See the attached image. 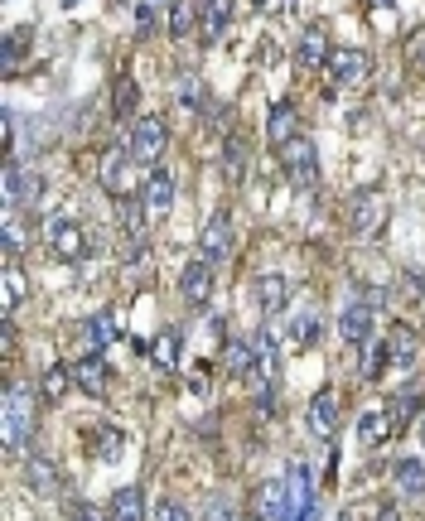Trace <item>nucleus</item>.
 Returning a JSON list of instances; mask_svg holds the SVG:
<instances>
[{
  "label": "nucleus",
  "instance_id": "42",
  "mask_svg": "<svg viewBox=\"0 0 425 521\" xmlns=\"http://www.w3.org/2000/svg\"><path fill=\"white\" fill-rule=\"evenodd\" d=\"M136 20H141V25H155V5H150V0H145V5H136Z\"/></svg>",
  "mask_w": 425,
  "mask_h": 521
},
{
  "label": "nucleus",
  "instance_id": "30",
  "mask_svg": "<svg viewBox=\"0 0 425 521\" xmlns=\"http://www.w3.org/2000/svg\"><path fill=\"white\" fill-rule=\"evenodd\" d=\"M242 169H247V145H242V136L223 140V179L227 184H242Z\"/></svg>",
  "mask_w": 425,
  "mask_h": 521
},
{
  "label": "nucleus",
  "instance_id": "34",
  "mask_svg": "<svg viewBox=\"0 0 425 521\" xmlns=\"http://www.w3.org/2000/svg\"><path fill=\"white\" fill-rule=\"evenodd\" d=\"M290 338H295L300 348H314V343H319V314H300V319L290 324Z\"/></svg>",
  "mask_w": 425,
  "mask_h": 521
},
{
  "label": "nucleus",
  "instance_id": "33",
  "mask_svg": "<svg viewBox=\"0 0 425 521\" xmlns=\"http://www.w3.org/2000/svg\"><path fill=\"white\" fill-rule=\"evenodd\" d=\"M68 382H73V367H49V372L39 377V396H44V401H63V396H68Z\"/></svg>",
  "mask_w": 425,
  "mask_h": 521
},
{
  "label": "nucleus",
  "instance_id": "40",
  "mask_svg": "<svg viewBox=\"0 0 425 521\" xmlns=\"http://www.w3.org/2000/svg\"><path fill=\"white\" fill-rule=\"evenodd\" d=\"M63 521H107V512H97L92 502H68V512H63Z\"/></svg>",
  "mask_w": 425,
  "mask_h": 521
},
{
  "label": "nucleus",
  "instance_id": "35",
  "mask_svg": "<svg viewBox=\"0 0 425 521\" xmlns=\"http://www.w3.org/2000/svg\"><path fill=\"white\" fill-rule=\"evenodd\" d=\"M25 256V227L20 218H5V261H20Z\"/></svg>",
  "mask_w": 425,
  "mask_h": 521
},
{
  "label": "nucleus",
  "instance_id": "5",
  "mask_svg": "<svg viewBox=\"0 0 425 521\" xmlns=\"http://www.w3.org/2000/svg\"><path fill=\"white\" fill-rule=\"evenodd\" d=\"M276 155H281V165H285V174H290L295 189H314V184H319V150H314L310 136H295L290 145H281Z\"/></svg>",
  "mask_w": 425,
  "mask_h": 521
},
{
  "label": "nucleus",
  "instance_id": "3",
  "mask_svg": "<svg viewBox=\"0 0 425 521\" xmlns=\"http://www.w3.org/2000/svg\"><path fill=\"white\" fill-rule=\"evenodd\" d=\"M44 247L54 251L58 261H83V251H87L83 222L73 218V213H49L44 218Z\"/></svg>",
  "mask_w": 425,
  "mask_h": 521
},
{
  "label": "nucleus",
  "instance_id": "17",
  "mask_svg": "<svg viewBox=\"0 0 425 521\" xmlns=\"http://www.w3.org/2000/svg\"><path fill=\"white\" fill-rule=\"evenodd\" d=\"M295 136H305V126H300V111L290 107V102H271L266 111V145H290Z\"/></svg>",
  "mask_w": 425,
  "mask_h": 521
},
{
  "label": "nucleus",
  "instance_id": "8",
  "mask_svg": "<svg viewBox=\"0 0 425 521\" xmlns=\"http://www.w3.org/2000/svg\"><path fill=\"white\" fill-rule=\"evenodd\" d=\"M324 73H329L334 87H358V83H368L372 58H368V49H334V58H329Z\"/></svg>",
  "mask_w": 425,
  "mask_h": 521
},
{
  "label": "nucleus",
  "instance_id": "25",
  "mask_svg": "<svg viewBox=\"0 0 425 521\" xmlns=\"http://www.w3.org/2000/svg\"><path fill=\"white\" fill-rule=\"evenodd\" d=\"M165 25H170L174 39H189V34H194V29L203 25L199 0H174V5H170V15H165Z\"/></svg>",
  "mask_w": 425,
  "mask_h": 521
},
{
  "label": "nucleus",
  "instance_id": "43",
  "mask_svg": "<svg viewBox=\"0 0 425 521\" xmlns=\"http://www.w3.org/2000/svg\"><path fill=\"white\" fill-rule=\"evenodd\" d=\"M256 10H285V0H252Z\"/></svg>",
  "mask_w": 425,
  "mask_h": 521
},
{
  "label": "nucleus",
  "instance_id": "4",
  "mask_svg": "<svg viewBox=\"0 0 425 521\" xmlns=\"http://www.w3.org/2000/svg\"><path fill=\"white\" fill-rule=\"evenodd\" d=\"M348 227H353V237H377L387 227V198H382V189H358L348 198Z\"/></svg>",
  "mask_w": 425,
  "mask_h": 521
},
{
  "label": "nucleus",
  "instance_id": "44",
  "mask_svg": "<svg viewBox=\"0 0 425 521\" xmlns=\"http://www.w3.org/2000/svg\"><path fill=\"white\" fill-rule=\"evenodd\" d=\"M334 521H358V512H353V507H343V512H339Z\"/></svg>",
  "mask_w": 425,
  "mask_h": 521
},
{
  "label": "nucleus",
  "instance_id": "39",
  "mask_svg": "<svg viewBox=\"0 0 425 521\" xmlns=\"http://www.w3.org/2000/svg\"><path fill=\"white\" fill-rule=\"evenodd\" d=\"M199 521H237V512H232V502H227L223 493H213L208 497V512H203Z\"/></svg>",
  "mask_w": 425,
  "mask_h": 521
},
{
  "label": "nucleus",
  "instance_id": "13",
  "mask_svg": "<svg viewBox=\"0 0 425 521\" xmlns=\"http://www.w3.org/2000/svg\"><path fill=\"white\" fill-rule=\"evenodd\" d=\"M25 488L34 497H54L58 488H63V473H58V464L49 454H39V449L25 454Z\"/></svg>",
  "mask_w": 425,
  "mask_h": 521
},
{
  "label": "nucleus",
  "instance_id": "22",
  "mask_svg": "<svg viewBox=\"0 0 425 521\" xmlns=\"http://www.w3.org/2000/svg\"><path fill=\"white\" fill-rule=\"evenodd\" d=\"M78 333H83V343L92 348V353H102V348H112L116 343V319H112V309H102V314H87L83 324H78Z\"/></svg>",
  "mask_w": 425,
  "mask_h": 521
},
{
  "label": "nucleus",
  "instance_id": "21",
  "mask_svg": "<svg viewBox=\"0 0 425 521\" xmlns=\"http://www.w3.org/2000/svg\"><path fill=\"white\" fill-rule=\"evenodd\" d=\"M339 338L343 343H353V348L368 343L372 338V304H348V309H343L339 314Z\"/></svg>",
  "mask_w": 425,
  "mask_h": 521
},
{
  "label": "nucleus",
  "instance_id": "26",
  "mask_svg": "<svg viewBox=\"0 0 425 521\" xmlns=\"http://www.w3.org/2000/svg\"><path fill=\"white\" fill-rule=\"evenodd\" d=\"M92 454H97L102 464H116V459L126 454V435H121L116 425H97V430H92Z\"/></svg>",
  "mask_w": 425,
  "mask_h": 521
},
{
  "label": "nucleus",
  "instance_id": "2",
  "mask_svg": "<svg viewBox=\"0 0 425 521\" xmlns=\"http://www.w3.org/2000/svg\"><path fill=\"white\" fill-rule=\"evenodd\" d=\"M165 145H170V126H165V116H136L131 121V131H126V150H131V160L141 169H155V160L165 155Z\"/></svg>",
  "mask_w": 425,
  "mask_h": 521
},
{
  "label": "nucleus",
  "instance_id": "38",
  "mask_svg": "<svg viewBox=\"0 0 425 521\" xmlns=\"http://www.w3.org/2000/svg\"><path fill=\"white\" fill-rule=\"evenodd\" d=\"M116 116H131V111H136V83H131V78H121V83H116ZM131 121H136V116H131Z\"/></svg>",
  "mask_w": 425,
  "mask_h": 521
},
{
  "label": "nucleus",
  "instance_id": "20",
  "mask_svg": "<svg viewBox=\"0 0 425 521\" xmlns=\"http://www.w3.org/2000/svg\"><path fill=\"white\" fill-rule=\"evenodd\" d=\"M237 20V0H203V39L218 44Z\"/></svg>",
  "mask_w": 425,
  "mask_h": 521
},
{
  "label": "nucleus",
  "instance_id": "12",
  "mask_svg": "<svg viewBox=\"0 0 425 521\" xmlns=\"http://www.w3.org/2000/svg\"><path fill=\"white\" fill-rule=\"evenodd\" d=\"M73 386L102 401V396L112 391V367H107V357H102V353L78 357V362H73Z\"/></svg>",
  "mask_w": 425,
  "mask_h": 521
},
{
  "label": "nucleus",
  "instance_id": "15",
  "mask_svg": "<svg viewBox=\"0 0 425 521\" xmlns=\"http://www.w3.org/2000/svg\"><path fill=\"white\" fill-rule=\"evenodd\" d=\"M387 357H392V367H401V372L421 367V333L411 329V324H392L387 329Z\"/></svg>",
  "mask_w": 425,
  "mask_h": 521
},
{
  "label": "nucleus",
  "instance_id": "23",
  "mask_svg": "<svg viewBox=\"0 0 425 521\" xmlns=\"http://www.w3.org/2000/svg\"><path fill=\"white\" fill-rule=\"evenodd\" d=\"M223 372L227 377H252L256 372V343H247V338H227L223 343Z\"/></svg>",
  "mask_w": 425,
  "mask_h": 521
},
{
  "label": "nucleus",
  "instance_id": "47",
  "mask_svg": "<svg viewBox=\"0 0 425 521\" xmlns=\"http://www.w3.org/2000/svg\"><path fill=\"white\" fill-rule=\"evenodd\" d=\"M247 521H261V517H247Z\"/></svg>",
  "mask_w": 425,
  "mask_h": 521
},
{
  "label": "nucleus",
  "instance_id": "6",
  "mask_svg": "<svg viewBox=\"0 0 425 521\" xmlns=\"http://www.w3.org/2000/svg\"><path fill=\"white\" fill-rule=\"evenodd\" d=\"M136 198H141L145 218L165 222L174 213V174H165V169H150V174L141 179V189H136Z\"/></svg>",
  "mask_w": 425,
  "mask_h": 521
},
{
  "label": "nucleus",
  "instance_id": "41",
  "mask_svg": "<svg viewBox=\"0 0 425 521\" xmlns=\"http://www.w3.org/2000/svg\"><path fill=\"white\" fill-rule=\"evenodd\" d=\"M372 521H401V512H397V507H382V502H377V512H372Z\"/></svg>",
  "mask_w": 425,
  "mask_h": 521
},
{
  "label": "nucleus",
  "instance_id": "24",
  "mask_svg": "<svg viewBox=\"0 0 425 521\" xmlns=\"http://www.w3.org/2000/svg\"><path fill=\"white\" fill-rule=\"evenodd\" d=\"M145 493L141 488H116L112 493V507H107V521H145Z\"/></svg>",
  "mask_w": 425,
  "mask_h": 521
},
{
  "label": "nucleus",
  "instance_id": "1",
  "mask_svg": "<svg viewBox=\"0 0 425 521\" xmlns=\"http://www.w3.org/2000/svg\"><path fill=\"white\" fill-rule=\"evenodd\" d=\"M34 420H39V386L29 382H10L5 386V449L15 454V449H25V439L34 435Z\"/></svg>",
  "mask_w": 425,
  "mask_h": 521
},
{
  "label": "nucleus",
  "instance_id": "45",
  "mask_svg": "<svg viewBox=\"0 0 425 521\" xmlns=\"http://www.w3.org/2000/svg\"><path fill=\"white\" fill-rule=\"evenodd\" d=\"M416 430H421V444H425V406H421V415H416Z\"/></svg>",
  "mask_w": 425,
  "mask_h": 521
},
{
  "label": "nucleus",
  "instance_id": "28",
  "mask_svg": "<svg viewBox=\"0 0 425 521\" xmlns=\"http://www.w3.org/2000/svg\"><path fill=\"white\" fill-rule=\"evenodd\" d=\"M179 338H184L179 329H165L160 338H155L150 357H155V367H160V372H174V367H179Z\"/></svg>",
  "mask_w": 425,
  "mask_h": 521
},
{
  "label": "nucleus",
  "instance_id": "11",
  "mask_svg": "<svg viewBox=\"0 0 425 521\" xmlns=\"http://www.w3.org/2000/svg\"><path fill=\"white\" fill-rule=\"evenodd\" d=\"M131 165H136V160H131L126 140L102 155V189L112 193V198H131Z\"/></svg>",
  "mask_w": 425,
  "mask_h": 521
},
{
  "label": "nucleus",
  "instance_id": "27",
  "mask_svg": "<svg viewBox=\"0 0 425 521\" xmlns=\"http://www.w3.org/2000/svg\"><path fill=\"white\" fill-rule=\"evenodd\" d=\"M392 478H397V488L406 497H425V464L421 459H397Z\"/></svg>",
  "mask_w": 425,
  "mask_h": 521
},
{
  "label": "nucleus",
  "instance_id": "31",
  "mask_svg": "<svg viewBox=\"0 0 425 521\" xmlns=\"http://www.w3.org/2000/svg\"><path fill=\"white\" fill-rule=\"evenodd\" d=\"M29 44H34V25H15L5 34V68H10V73L20 68V58H25Z\"/></svg>",
  "mask_w": 425,
  "mask_h": 521
},
{
  "label": "nucleus",
  "instance_id": "16",
  "mask_svg": "<svg viewBox=\"0 0 425 521\" xmlns=\"http://www.w3.org/2000/svg\"><path fill=\"white\" fill-rule=\"evenodd\" d=\"M179 295H184L189 309H203V304H208V295H213V266H208L203 256L179 271Z\"/></svg>",
  "mask_w": 425,
  "mask_h": 521
},
{
  "label": "nucleus",
  "instance_id": "37",
  "mask_svg": "<svg viewBox=\"0 0 425 521\" xmlns=\"http://www.w3.org/2000/svg\"><path fill=\"white\" fill-rule=\"evenodd\" d=\"M150 521H194V512H189L184 502H174V497H165V502H155V512H150Z\"/></svg>",
  "mask_w": 425,
  "mask_h": 521
},
{
  "label": "nucleus",
  "instance_id": "19",
  "mask_svg": "<svg viewBox=\"0 0 425 521\" xmlns=\"http://www.w3.org/2000/svg\"><path fill=\"white\" fill-rule=\"evenodd\" d=\"M285 295H290V285H285V275H261L252 285V304H256V314H281L285 309Z\"/></svg>",
  "mask_w": 425,
  "mask_h": 521
},
{
  "label": "nucleus",
  "instance_id": "48",
  "mask_svg": "<svg viewBox=\"0 0 425 521\" xmlns=\"http://www.w3.org/2000/svg\"><path fill=\"white\" fill-rule=\"evenodd\" d=\"M382 5H392V0H382Z\"/></svg>",
  "mask_w": 425,
  "mask_h": 521
},
{
  "label": "nucleus",
  "instance_id": "36",
  "mask_svg": "<svg viewBox=\"0 0 425 521\" xmlns=\"http://www.w3.org/2000/svg\"><path fill=\"white\" fill-rule=\"evenodd\" d=\"M203 102H208V97H203L199 78H179V107H184V111H203Z\"/></svg>",
  "mask_w": 425,
  "mask_h": 521
},
{
  "label": "nucleus",
  "instance_id": "18",
  "mask_svg": "<svg viewBox=\"0 0 425 521\" xmlns=\"http://www.w3.org/2000/svg\"><path fill=\"white\" fill-rule=\"evenodd\" d=\"M290 512H295V507H290V488H285V478H271V483L256 488V517L261 521H285Z\"/></svg>",
  "mask_w": 425,
  "mask_h": 521
},
{
  "label": "nucleus",
  "instance_id": "29",
  "mask_svg": "<svg viewBox=\"0 0 425 521\" xmlns=\"http://www.w3.org/2000/svg\"><path fill=\"white\" fill-rule=\"evenodd\" d=\"M363 348H368V353H363V377H368V382H382V372L392 367V357H387V338H368Z\"/></svg>",
  "mask_w": 425,
  "mask_h": 521
},
{
  "label": "nucleus",
  "instance_id": "7",
  "mask_svg": "<svg viewBox=\"0 0 425 521\" xmlns=\"http://www.w3.org/2000/svg\"><path fill=\"white\" fill-rule=\"evenodd\" d=\"M329 58H334V49H329V25H305L300 29V44H295V68L300 73H319V68H329Z\"/></svg>",
  "mask_w": 425,
  "mask_h": 521
},
{
  "label": "nucleus",
  "instance_id": "32",
  "mask_svg": "<svg viewBox=\"0 0 425 521\" xmlns=\"http://www.w3.org/2000/svg\"><path fill=\"white\" fill-rule=\"evenodd\" d=\"M25 300V271H20V261H5V319L20 309Z\"/></svg>",
  "mask_w": 425,
  "mask_h": 521
},
{
  "label": "nucleus",
  "instance_id": "46",
  "mask_svg": "<svg viewBox=\"0 0 425 521\" xmlns=\"http://www.w3.org/2000/svg\"><path fill=\"white\" fill-rule=\"evenodd\" d=\"M63 5H78V0H63Z\"/></svg>",
  "mask_w": 425,
  "mask_h": 521
},
{
  "label": "nucleus",
  "instance_id": "9",
  "mask_svg": "<svg viewBox=\"0 0 425 521\" xmlns=\"http://www.w3.org/2000/svg\"><path fill=\"white\" fill-rule=\"evenodd\" d=\"M305 425H310L314 439H334V435H339V391H334V386L314 391L310 411H305Z\"/></svg>",
  "mask_w": 425,
  "mask_h": 521
},
{
  "label": "nucleus",
  "instance_id": "10",
  "mask_svg": "<svg viewBox=\"0 0 425 521\" xmlns=\"http://www.w3.org/2000/svg\"><path fill=\"white\" fill-rule=\"evenodd\" d=\"M227 251H232V218H227V213H213L199 232V256L208 266H223Z\"/></svg>",
  "mask_w": 425,
  "mask_h": 521
},
{
  "label": "nucleus",
  "instance_id": "14",
  "mask_svg": "<svg viewBox=\"0 0 425 521\" xmlns=\"http://www.w3.org/2000/svg\"><path fill=\"white\" fill-rule=\"evenodd\" d=\"M392 435H397V415H392V406H372V411L358 415V444H363V449H382Z\"/></svg>",
  "mask_w": 425,
  "mask_h": 521
}]
</instances>
